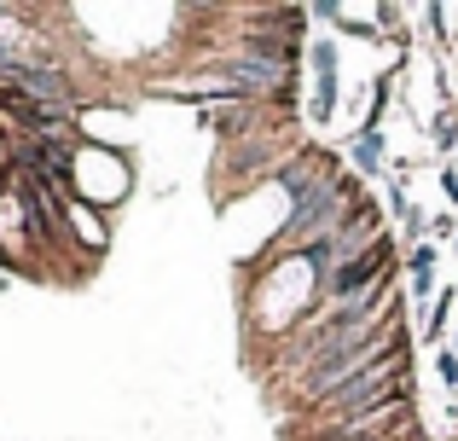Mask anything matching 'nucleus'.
Segmentation results:
<instances>
[{
  "label": "nucleus",
  "instance_id": "obj_1",
  "mask_svg": "<svg viewBox=\"0 0 458 441\" xmlns=\"http://www.w3.org/2000/svg\"><path fill=\"white\" fill-rule=\"evenodd\" d=\"M394 319H401V284H389V291H377V296H354V302L313 308L302 326L279 337V354H273V377L291 389L302 372H313V366L336 360V354H348V349H366V343H371V337H383Z\"/></svg>",
  "mask_w": 458,
  "mask_h": 441
},
{
  "label": "nucleus",
  "instance_id": "obj_4",
  "mask_svg": "<svg viewBox=\"0 0 458 441\" xmlns=\"http://www.w3.org/2000/svg\"><path fill=\"white\" fill-rule=\"evenodd\" d=\"M406 279H412L418 302H436V244H418L412 256H406Z\"/></svg>",
  "mask_w": 458,
  "mask_h": 441
},
{
  "label": "nucleus",
  "instance_id": "obj_2",
  "mask_svg": "<svg viewBox=\"0 0 458 441\" xmlns=\"http://www.w3.org/2000/svg\"><path fill=\"white\" fill-rule=\"evenodd\" d=\"M308 64H313V123H331L336 88H343V76H336V64H343V47H336L331 35H319V41L308 47Z\"/></svg>",
  "mask_w": 458,
  "mask_h": 441
},
{
  "label": "nucleus",
  "instance_id": "obj_6",
  "mask_svg": "<svg viewBox=\"0 0 458 441\" xmlns=\"http://www.w3.org/2000/svg\"><path fill=\"white\" fill-rule=\"evenodd\" d=\"M401 226H406V238H412V250H418V238H424V209H406Z\"/></svg>",
  "mask_w": 458,
  "mask_h": 441
},
{
  "label": "nucleus",
  "instance_id": "obj_5",
  "mask_svg": "<svg viewBox=\"0 0 458 441\" xmlns=\"http://www.w3.org/2000/svg\"><path fill=\"white\" fill-rule=\"evenodd\" d=\"M429 140H436L441 151H447V146H458V105H447V111H441L436 123H429Z\"/></svg>",
  "mask_w": 458,
  "mask_h": 441
},
{
  "label": "nucleus",
  "instance_id": "obj_3",
  "mask_svg": "<svg viewBox=\"0 0 458 441\" xmlns=\"http://www.w3.org/2000/svg\"><path fill=\"white\" fill-rule=\"evenodd\" d=\"M348 163H354V181H377L389 163H383V128H360L354 140H348Z\"/></svg>",
  "mask_w": 458,
  "mask_h": 441
},
{
  "label": "nucleus",
  "instance_id": "obj_7",
  "mask_svg": "<svg viewBox=\"0 0 458 441\" xmlns=\"http://www.w3.org/2000/svg\"><path fill=\"white\" fill-rule=\"evenodd\" d=\"M441 192H447V204L458 209V174H453V169H447V174H441Z\"/></svg>",
  "mask_w": 458,
  "mask_h": 441
},
{
  "label": "nucleus",
  "instance_id": "obj_8",
  "mask_svg": "<svg viewBox=\"0 0 458 441\" xmlns=\"http://www.w3.org/2000/svg\"><path fill=\"white\" fill-rule=\"evenodd\" d=\"M447 354H453V360H458V337H453V349H447Z\"/></svg>",
  "mask_w": 458,
  "mask_h": 441
}]
</instances>
